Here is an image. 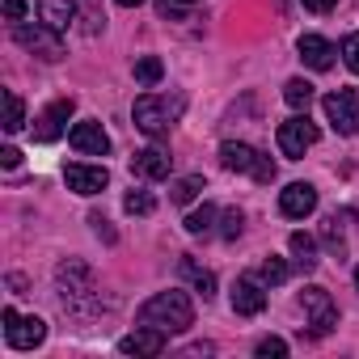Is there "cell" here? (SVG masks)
Wrapping results in <instances>:
<instances>
[{"mask_svg":"<svg viewBox=\"0 0 359 359\" xmlns=\"http://www.w3.org/2000/svg\"><path fill=\"white\" fill-rule=\"evenodd\" d=\"M140 325L165 330V334H182L195 325V304L187 292H156L144 309H140Z\"/></svg>","mask_w":359,"mask_h":359,"instance_id":"obj_1","label":"cell"},{"mask_svg":"<svg viewBox=\"0 0 359 359\" xmlns=\"http://www.w3.org/2000/svg\"><path fill=\"white\" fill-rule=\"evenodd\" d=\"M182 97H165V93H144V97H135V106H131V118H135V127L144 131V135H165L169 127H173V118L182 114Z\"/></svg>","mask_w":359,"mask_h":359,"instance_id":"obj_2","label":"cell"},{"mask_svg":"<svg viewBox=\"0 0 359 359\" xmlns=\"http://www.w3.org/2000/svg\"><path fill=\"white\" fill-rule=\"evenodd\" d=\"M220 161H224L229 169H237V173H254V182H262V187L275 182V165H271L262 152H254L250 144H233V140H229V144L220 148Z\"/></svg>","mask_w":359,"mask_h":359,"instance_id":"obj_3","label":"cell"},{"mask_svg":"<svg viewBox=\"0 0 359 359\" xmlns=\"http://www.w3.org/2000/svg\"><path fill=\"white\" fill-rule=\"evenodd\" d=\"M279 152L283 156H292V161H300L313 144H317V123L309 118V114H292L287 123H279Z\"/></svg>","mask_w":359,"mask_h":359,"instance_id":"obj_4","label":"cell"},{"mask_svg":"<svg viewBox=\"0 0 359 359\" xmlns=\"http://www.w3.org/2000/svg\"><path fill=\"white\" fill-rule=\"evenodd\" d=\"M325 118L338 135H355L359 131V89H334L325 97Z\"/></svg>","mask_w":359,"mask_h":359,"instance_id":"obj_5","label":"cell"},{"mask_svg":"<svg viewBox=\"0 0 359 359\" xmlns=\"http://www.w3.org/2000/svg\"><path fill=\"white\" fill-rule=\"evenodd\" d=\"M47 338V325L39 317H22L18 309H5V342L13 351H34Z\"/></svg>","mask_w":359,"mask_h":359,"instance_id":"obj_6","label":"cell"},{"mask_svg":"<svg viewBox=\"0 0 359 359\" xmlns=\"http://www.w3.org/2000/svg\"><path fill=\"white\" fill-rule=\"evenodd\" d=\"M300 304H304V313H309L317 338H325V334L338 325V309H334V300H330L325 287H304V292H300Z\"/></svg>","mask_w":359,"mask_h":359,"instance_id":"obj_7","label":"cell"},{"mask_svg":"<svg viewBox=\"0 0 359 359\" xmlns=\"http://www.w3.org/2000/svg\"><path fill=\"white\" fill-rule=\"evenodd\" d=\"M13 39H18V47L34 51V55H43V60H60V55H64L60 30H51L47 22H43V26H18V30H13Z\"/></svg>","mask_w":359,"mask_h":359,"instance_id":"obj_8","label":"cell"},{"mask_svg":"<svg viewBox=\"0 0 359 359\" xmlns=\"http://www.w3.org/2000/svg\"><path fill=\"white\" fill-rule=\"evenodd\" d=\"M68 118H72V97H60V102H51V106L39 114V123H34V140H39V144H51V140H60Z\"/></svg>","mask_w":359,"mask_h":359,"instance_id":"obj_9","label":"cell"},{"mask_svg":"<svg viewBox=\"0 0 359 359\" xmlns=\"http://www.w3.org/2000/svg\"><path fill=\"white\" fill-rule=\"evenodd\" d=\"M68 144H72L76 152H85V156H106V152H110V135H106L102 123H93V118L76 123V127L68 131Z\"/></svg>","mask_w":359,"mask_h":359,"instance_id":"obj_10","label":"cell"},{"mask_svg":"<svg viewBox=\"0 0 359 359\" xmlns=\"http://www.w3.org/2000/svg\"><path fill=\"white\" fill-rule=\"evenodd\" d=\"M64 182H68V191H76V195H97V191H106L110 173H106L102 165H68V169H64Z\"/></svg>","mask_w":359,"mask_h":359,"instance_id":"obj_11","label":"cell"},{"mask_svg":"<svg viewBox=\"0 0 359 359\" xmlns=\"http://www.w3.org/2000/svg\"><path fill=\"white\" fill-rule=\"evenodd\" d=\"M313 208H317V191L309 182H292L287 191H279V212L287 220H304Z\"/></svg>","mask_w":359,"mask_h":359,"instance_id":"obj_12","label":"cell"},{"mask_svg":"<svg viewBox=\"0 0 359 359\" xmlns=\"http://www.w3.org/2000/svg\"><path fill=\"white\" fill-rule=\"evenodd\" d=\"M296 47H300V60H304L313 72H330V68H334V55H338V51H334V43H325L321 34H304Z\"/></svg>","mask_w":359,"mask_h":359,"instance_id":"obj_13","label":"cell"},{"mask_svg":"<svg viewBox=\"0 0 359 359\" xmlns=\"http://www.w3.org/2000/svg\"><path fill=\"white\" fill-rule=\"evenodd\" d=\"M233 309L241 313V317H254V313H262L266 309V292H262V283L258 279H237L233 283Z\"/></svg>","mask_w":359,"mask_h":359,"instance_id":"obj_14","label":"cell"},{"mask_svg":"<svg viewBox=\"0 0 359 359\" xmlns=\"http://www.w3.org/2000/svg\"><path fill=\"white\" fill-rule=\"evenodd\" d=\"M169 165H173V156H169L165 148H144V152L131 156V169H135L140 177H148V182H161V177H169Z\"/></svg>","mask_w":359,"mask_h":359,"instance_id":"obj_15","label":"cell"},{"mask_svg":"<svg viewBox=\"0 0 359 359\" xmlns=\"http://www.w3.org/2000/svg\"><path fill=\"white\" fill-rule=\"evenodd\" d=\"M118 351H123V355H161V351H165V330L144 325V330L127 334V338L118 342Z\"/></svg>","mask_w":359,"mask_h":359,"instance_id":"obj_16","label":"cell"},{"mask_svg":"<svg viewBox=\"0 0 359 359\" xmlns=\"http://www.w3.org/2000/svg\"><path fill=\"white\" fill-rule=\"evenodd\" d=\"M39 18L51 30H68L72 18H76V0H39Z\"/></svg>","mask_w":359,"mask_h":359,"instance_id":"obj_17","label":"cell"},{"mask_svg":"<svg viewBox=\"0 0 359 359\" xmlns=\"http://www.w3.org/2000/svg\"><path fill=\"white\" fill-rule=\"evenodd\" d=\"M182 275L195 283V292H199L203 300H212V296H216V275H212V271H203L195 258H182Z\"/></svg>","mask_w":359,"mask_h":359,"instance_id":"obj_18","label":"cell"},{"mask_svg":"<svg viewBox=\"0 0 359 359\" xmlns=\"http://www.w3.org/2000/svg\"><path fill=\"white\" fill-rule=\"evenodd\" d=\"M292 254H296L300 271H313L317 266V241L309 233H292Z\"/></svg>","mask_w":359,"mask_h":359,"instance_id":"obj_19","label":"cell"},{"mask_svg":"<svg viewBox=\"0 0 359 359\" xmlns=\"http://www.w3.org/2000/svg\"><path fill=\"white\" fill-rule=\"evenodd\" d=\"M195 9H199V0H156V13L165 22H187Z\"/></svg>","mask_w":359,"mask_h":359,"instance_id":"obj_20","label":"cell"},{"mask_svg":"<svg viewBox=\"0 0 359 359\" xmlns=\"http://www.w3.org/2000/svg\"><path fill=\"white\" fill-rule=\"evenodd\" d=\"M283 102H287L292 110H309V102H313V85H309V81H300V76H296V81H287V85H283Z\"/></svg>","mask_w":359,"mask_h":359,"instance_id":"obj_21","label":"cell"},{"mask_svg":"<svg viewBox=\"0 0 359 359\" xmlns=\"http://www.w3.org/2000/svg\"><path fill=\"white\" fill-rule=\"evenodd\" d=\"M216 216H220V212H216L212 203H203V208H195V212L187 216V233H191V237H203V233H212V224H216Z\"/></svg>","mask_w":359,"mask_h":359,"instance_id":"obj_22","label":"cell"},{"mask_svg":"<svg viewBox=\"0 0 359 359\" xmlns=\"http://www.w3.org/2000/svg\"><path fill=\"white\" fill-rule=\"evenodd\" d=\"M161 76H165V64L156 60V55H144V60H135V81L140 85H161Z\"/></svg>","mask_w":359,"mask_h":359,"instance_id":"obj_23","label":"cell"},{"mask_svg":"<svg viewBox=\"0 0 359 359\" xmlns=\"http://www.w3.org/2000/svg\"><path fill=\"white\" fill-rule=\"evenodd\" d=\"M26 127V106L13 89H5V131H22Z\"/></svg>","mask_w":359,"mask_h":359,"instance_id":"obj_24","label":"cell"},{"mask_svg":"<svg viewBox=\"0 0 359 359\" xmlns=\"http://www.w3.org/2000/svg\"><path fill=\"white\" fill-rule=\"evenodd\" d=\"M199 191H203V177H199V173H191V177H177V182H173L169 199H173V203H191Z\"/></svg>","mask_w":359,"mask_h":359,"instance_id":"obj_25","label":"cell"},{"mask_svg":"<svg viewBox=\"0 0 359 359\" xmlns=\"http://www.w3.org/2000/svg\"><path fill=\"white\" fill-rule=\"evenodd\" d=\"M123 208H127L131 216H152V212H156V199H152L148 191H127Z\"/></svg>","mask_w":359,"mask_h":359,"instance_id":"obj_26","label":"cell"},{"mask_svg":"<svg viewBox=\"0 0 359 359\" xmlns=\"http://www.w3.org/2000/svg\"><path fill=\"white\" fill-rule=\"evenodd\" d=\"M283 279H287V262H283V258H266V262H262V283L275 287V283H283Z\"/></svg>","mask_w":359,"mask_h":359,"instance_id":"obj_27","label":"cell"},{"mask_svg":"<svg viewBox=\"0 0 359 359\" xmlns=\"http://www.w3.org/2000/svg\"><path fill=\"white\" fill-rule=\"evenodd\" d=\"M241 224H245V216H241L237 208H229V212H224V224H220V237H224V241L241 237Z\"/></svg>","mask_w":359,"mask_h":359,"instance_id":"obj_28","label":"cell"},{"mask_svg":"<svg viewBox=\"0 0 359 359\" xmlns=\"http://www.w3.org/2000/svg\"><path fill=\"white\" fill-rule=\"evenodd\" d=\"M325 245H330L334 254H342V216H330V220H325Z\"/></svg>","mask_w":359,"mask_h":359,"instance_id":"obj_29","label":"cell"},{"mask_svg":"<svg viewBox=\"0 0 359 359\" xmlns=\"http://www.w3.org/2000/svg\"><path fill=\"white\" fill-rule=\"evenodd\" d=\"M342 60H346V68L359 76V34H346V39H342Z\"/></svg>","mask_w":359,"mask_h":359,"instance_id":"obj_30","label":"cell"},{"mask_svg":"<svg viewBox=\"0 0 359 359\" xmlns=\"http://www.w3.org/2000/svg\"><path fill=\"white\" fill-rule=\"evenodd\" d=\"M271 355H275V359L287 355V342H283V338H262V342H258V359H271Z\"/></svg>","mask_w":359,"mask_h":359,"instance_id":"obj_31","label":"cell"},{"mask_svg":"<svg viewBox=\"0 0 359 359\" xmlns=\"http://www.w3.org/2000/svg\"><path fill=\"white\" fill-rule=\"evenodd\" d=\"M30 13V0H5V18L9 22H22Z\"/></svg>","mask_w":359,"mask_h":359,"instance_id":"obj_32","label":"cell"},{"mask_svg":"<svg viewBox=\"0 0 359 359\" xmlns=\"http://www.w3.org/2000/svg\"><path fill=\"white\" fill-rule=\"evenodd\" d=\"M0 165H5V169H18V165H22V152H18V148H0Z\"/></svg>","mask_w":359,"mask_h":359,"instance_id":"obj_33","label":"cell"},{"mask_svg":"<svg viewBox=\"0 0 359 359\" xmlns=\"http://www.w3.org/2000/svg\"><path fill=\"white\" fill-rule=\"evenodd\" d=\"M304 9H313V13H330L334 9V0H300Z\"/></svg>","mask_w":359,"mask_h":359,"instance_id":"obj_34","label":"cell"},{"mask_svg":"<svg viewBox=\"0 0 359 359\" xmlns=\"http://www.w3.org/2000/svg\"><path fill=\"white\" fill-rule=\"evenodd\" d=\"M114 5H123V9H135V5H144V0H114Z\"/></svg>","mask_w":359,"mask_h":359,"instance_id":"obj_35","label":"cell"},{"mask_svg":"<svg viewBox=\"0 0 359 359\" xmlns=\"http://www.w3.org/2000/svg\"><path fill=\"white\" fill-rule=\"evenodd\" d=\"M355 287H359V266H355Z\"/></svg>","mask_w":359,"mask_h":359,"instance_id":"obj_36","label":"cell"}]
</instances>
